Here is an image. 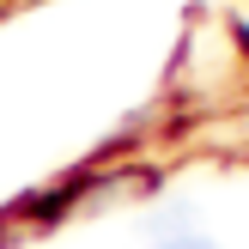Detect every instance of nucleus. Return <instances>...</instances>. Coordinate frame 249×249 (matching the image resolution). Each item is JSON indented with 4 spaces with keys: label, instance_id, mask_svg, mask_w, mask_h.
Instances as JSON below:
<instances>
[{
    "label": "nucleus",
    "instance_id": "nucleus-1",
    "mask_svg": "<svg viewBox=\"0 0 249 249\" xmlns=\"http://www.w3.org/2000/svg\"><path fill=\"white\" fill-rule=\"evenodd\" d=\"M152 249H219L213 237H195V231H170V237H152Z\"/></svg>",
    "mask_w": 249,
    "mask_h": 249
}]
</instances>
